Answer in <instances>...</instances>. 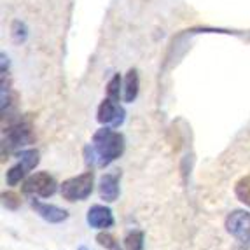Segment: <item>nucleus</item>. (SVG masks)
<instances>
[{"instance_id": "11", "label": "nucleus", "mask_w": 250, "mask_h": 250, "mask_svg": "<svg viewBox=\"0 0 250 250\" xmlns=\"http://www.w3.org/2000/svg\"><path fill=\"white\" fill-rule=\"evenodd\" d=\"M26 175H28V168H26L21 161H18L14 167H11L7 171H5V182H7V186L14 188V186L23 182V180L26 179Z\"/></svg>"}, {"instance_id": "2", "label": "nucleus", "mask_w": 250, "mask_h": 250, "mask_svg": "<svg viewBox=\"0 0 250 250\" xmlns=\"http://www.w3.org/2000/svg\"><path fill=\"white\" fill-rule=\"evenodd\" d=\"M93 189H95V173L91 170L84 171L77 177H70L60 184V194L63 200L70 201V203L88 200Z\"/></svg>"}, {"instance_id": "13", "label": "nucleus", "mask_w": 250, "mask_h": 250, "mask_svg": "<svg viewBox=\"0 0 250 250\" xmlns=\"http://www.w3.org/2000/svg\"><path fill=\"white\" fill-rule=\"evenodd\" d=\"M144 242H146V234L140 229L129 231L123 240L125 250H144Z\"/></svg>"}, {"instance_id": "15", "label": "nucleus", "mask_w": 250, "mask_h": 250, "mask_svg": "<svg viewBox=\"0 0 250 250\" xmlns=\"http://www.w3.org/2000/svg\"><path fill=\"white\" fill-rule=\"evenodd\" d=\"M96 243L104 247L105 250H123V247L117 242V238L114 234L107 233V231H100V233L96 234Z\"/></svg>"}, {"instance_id": "3", "label": "nucleus", "mask_w": 250, "mask_h": 250, "mask_svg": "<svg viewBox=\"0 0 250 250\" xmlns=\"http://www.w3.org/2000/svg\"><path fill=\"white\" fill-rule=\"evenodd\" d=\"M34 142V129L28 121H16L4 129V138H2V150L7 152H18L23 150L26 146Z\"/></svg>"}, {"instance_id": "9", "label": "nucleus", "mask_w": 250, "mask_h": 250, "mask_svg": "<svg viewBox=\"0 0 250 250\" xmlns=\"http://www.w3.org/2000/svg\"><path fill=\"white\" fill-rule=\"evenodd\" d=\"M30 207L35 210V213L41 219H44L49 224H62L68 219V212L65 208H60V207L51 203H44L37 198H30Z\"/></svg>"}, {"instance_id": "1", "label": "nucleus", "mask_w": 250, "mask_h": 250, "mask_svg": "<svg viewBox=\"0 0 250 250\" xmlns=\"http://www.w3.org/2000/svg\"><path fill=\"white\" fill-rule=\"evenodd\" d=\"M91 146L96 154V167L107 168V167H110L116 159H119L123 156L126 142H125L123 133L116 131V128L104 126V128L95 131Z\"/></svg>"}, {"instance_id": "6", "label": "nucleus", "mask_w": 250, "mask_h": 250, "mask_svg": "<svg viewBox=\"0 0 250 250\" xmlns=\"http://www.w3.org/2000/svg\"><path fill=\"white\" fill-rule=\"evenodd\" d=\"M96 119L104 126H110V128H119L126 119V110L121 107V104L112 98H104L98 110H96Z\"/></svg>"}, {"instance_id": "4", "label": "nucleus", "mask_w": 250, "mask_h": 250, "mask_svg": "<svg viewBox=\"0 0 250 250\" xmlns=\"http://www.w3.org/2000/svg\"><path fill=\"white\" fill-rule=\"evenodd\" d=\"M21 191L28 198H51L58 191V182L47 171H35L23 180Z\"/></svg>"}, {"instance_id": "19", "label": "nucleus", "mask_w": 250, "mask_h": 250, "mask_svg": "<svg viewBox=\"0 0 250 250\" xmlns=\"http://www.w3.org/2000/svg\"><path fill=\"white\" fill-rule=\"evenodd\" d=\"M77 250H89V249L86 245H79V247H77Z\"/></svg>"}, {"instance_id": "17", "label": "nucleus", "mask_w": 250, "mask_h": 250, "mask_svg": "<svg viewBox=\"0 0 250 250\" xmlns=\"http://www.w3.org/2000/svg\"><path fill=\"white\" fill-rule=\"evenodd\" d=\"M2 203L7 210H18L21 207V196H18L13 191L2 192Z\"/></svg>"}, {"instance_id": "5", "label": "nucleus", "mask_w": 250, "mask_h": 250, "mask_svg": "<svg viewBox=\"0 0 250 250\" xmlns=\"http://www.w3.org/2000/svg\"><path fill=\"white\" fill-rule=\"evenodd\" d=\"M226 231L240 243L250 242V212L243 208L233 210L228 213L224 221Z\"/></svg>"}, {"instance_id": "10", "label": "nucleus", "mask_w": 250, "mask_h": 250, "mask_svg": "<svg viewBox=\"0 0 250 250\" xmlns=\"http://www.w3.org/2000/svg\"><path fill=\"white\" fill-rule=\"evenodd\" d=\"M138 88H140V79H138L137 68H129L125 77V83H123V91H125L123 96H125L126 104H133L137 100Z\"/></svg>"}, {"instance_id": "16", "label": "nucleus", "mask_w": 250, "mask_h": 250, "mask_svg": "<svg viewBox=\"0 0 250 250\" xmlns=\"http://www.w3.org/2000/svg\"><path fill=\"white\" fill-rule=\"evenodd\" d=\"M107 96L117 102L121 98V75L119 74H116L112 79L107 83Z\"/></svg>"}, {"instance_id": "14", "label": "nucleus", "mask_w": 250, "mask_h": 250, "mask_svg": "<svg viewBox=\"0 0 250 250\" xmlns=\"http://www.w3.org/2000/svg\"><path fill=\"white\" fill-rule=\"evenodd\" d=\"M18 158H20V161L23 163L26 168H28V171L34 170V168L39 165V161H41V154H39V150H35V149H23V150H20Z\"/></svg>"}, {"instance_id": "18", "label": "nucleus", "mask_w": 250, "mask_h": 250, "mask_svg": "<svg viewBox=\"0 0 250 250\" xmlns=\"http://www.w3.org/2000/svg\"><path fill=\"white\" fill-rule=\"evenodd\" d=\"M13 37L16 42H23L26 39V26L21 21H14L13 25Z\"/></svg>"}, {"instance_id": "8", "label": "nucleus", "mask_w": 250, "mask_h": 250, "mask_svg": "<svg viewBox=\"0 0 250 250\" xmlns=\"http://www.w3.org/2000/svg\"><path fill=\"white\" fill-rule=\"evenodd\" d=\"M86 222L89 228L98 231H107L114 226V213L107 205H91L86 213Z\"/></svg>"}, {"instance_id": "7", "label": "nucleus", "mask_w": 250, "mask_h": 250, "mask_svg": "<svg viewBox=\"0 0 250 250\" xmlns=\"http://www.w3.org/2000/svg\"><path fill=\"white\" fill-rule=\"evenodd\" d=\"M121 171L114 170L104 173L98 180V194H100V200H104L105 203H114V201L119 200V194H121Z\"/></svg>"}, {"instance_id": "12", "label": "nucleus", "mask_w": 250, "mask_h": 250, "mask_svg": "<svg viewBox=\"0 0 250 250\" xmlns=\"http://www.w3.org/2000/svg\"><path fill=\"white\" fill-rule=\"evenodd\" d=\"M234 196L238 198L240 203H243L250 208V175H245L236 180V184H234Z\"/></svg>"}]
</instances>
